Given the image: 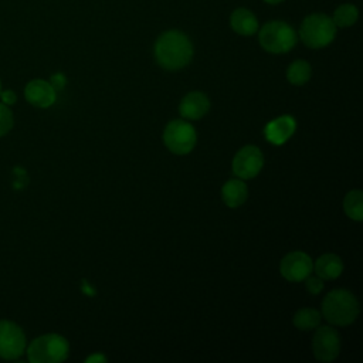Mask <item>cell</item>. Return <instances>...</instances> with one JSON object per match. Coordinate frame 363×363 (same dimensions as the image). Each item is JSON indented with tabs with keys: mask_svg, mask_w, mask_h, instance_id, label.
<instances>
[{
	"mask_svg": "<svg viewBox=\"0 0 363 363\" xmlns=\"http://www.w3.org/2000/svg\"><path fill=\"white\" fill-rule=\"evenodd\" d=\"M193 44L190 38L179 30L162 33L155 43L153 54L156 62L167 69L177 71L184 68L193 58Z\"/></svg>",
	"mask_w": 363,
	"mask_h": 363,
	"instance_id": "obj_1",
	"label": "cell"
},
{
	"mask_svg": "<svg viewBox=\"0 0 363 363\" xmlns=\"http://www.w3.org/2000/svg\"><path fill=\"white\" fill-rule=\"evenodd\" d=\"M323 318L336 326H347L359 316V302L346 289H333L322 301Z\"/></svg>",
	"mask_w": 363,
	"mask_h": 363,
	"instance_id": "obj_2",
	"label": "cell"
},
{
	"mask_svg": "<svg viewBox=\"0 0 363 363\" xmlns=\"http://www.w3.org/2000/svg\"><path fill=\"white\" fill-rule=\"evenodd\" d=\"M336 30L332 17L325 13H312L302 20L298 35L306 47L319 50L335 40Z\"/></svg>",
	"mask_w": 363,
	"mask_h": 363,
	"instance_id": "obj_3",
	"label": "cell"
},
{
	"mask_svg": "<svg viewBox=\"0 0 363 363\" xmlns=\"http://www.w3.org/2000/svg\"><path fill=\"white\" fill-rule=\"evenodd\" d=\"M259 45L271 54H284L291 51L296 41L298 34L295 28L281 20H272L258 28Z\"/></svg>",
	"mask_w": 363,
	"mask_h": 363,
	"instance_id": "obj_4",
	"label": "cell"
},
{
	"mask_svg": "<svg viewBox=\"0 0 363 363\" xmlns=\"http://www.w3.org/2000/svg\"><path fill=\"white\" fill-rule=\"evenodd\" d=\"M68 340L57 333L38 336L27 347V357L31 363H60L68 357Z\"/></svg>",
	"mask_w": 363,
	"mask_h": 363,
	"instance_id": "obj_5",
	"label": "cell"
},
{
	"mask_svg": "<svg viewBox=\"0 0 363 363\" xmlns=\"http://www.w3.org/2000/svg\"><path fill=\"white\" fill-rule=\"evenodd\" d=\"M196 129L183 119L169 122L163 130V142L174 155H187L196 146Z\"/></svg>",
	"mask_w": 363,
	"mask_h": 363,
	"instance_id": "obj_6",
	"label": "cell"
},
{
	"mask_svg": "<svg viewBox=\"0 0 363 363\" xmlns=\"http://www.w3.org/2000/svg\"><path fill=\"white\" fill-rule=\"evenodd\" d=\"M26 350V336L21 328L10 320H0V357L18 359Z\"/></svg>",
	"mask_w": 363,
	"mask_h": 363,
	"instance_id": "obj_7",
	"label": "cell"
},
{
	"mask_svg": "<svg viewBox=\"0 0 363 363\" xmlns=\"http://www.w3.org/2000/svg\"><path fill=\"white\" fill-rule=\"evenodd\" d=\"M264 166L262 152L254 146L247 145L241 147L233 159V172L238 179L248 180L255 177Z\"/></svg>",
	"mask_w": 363,
	"mask_h": 363,
	"instance_id": "obj_8",
	"label": "cell"
},
{
	"mask_svg": "<svg viewBox=\"0 0 363 363\" xmlns=\"http://www.w3.org/2000/svg\"><path fill=\"white\" fill-rule=\"evenodd\" d=\"M315 359L320 362H332L340 353V336L332 326H320L316 329L312 340Z\"/></svg>",
	"mask_w": 363,
	"mask_h": 363,
	"instance_id": "obj_9",
	"label": "cell"
},
{
	"mask_svg": "<svg viewBox=\"0 0 363 363\" xmlns=\"http://www.w3.org/2000/svg\"><path fill=\"white\" fill-rule=\"evenodd\" d=\"M313 269V262L311 257L303 251L288 252L279 264L281 275L291 282L303 281Z\"/></svg>",
	"mask_w": 363,
	"mask_h": 363,
	"instance_id": "obj_10",
	"label": "cell"
},
{
	"mask_svg": "<svg viewBox=\"0 0 363 363\" xmlns=\"http://www.w3.org/2000/svg\"><path fill=\"white\" fill-rule=\"evenodd\" d=\"M24 96L34 106L48 108L55 102L57 91L44 79H33L26 85Z\"/></svg>",
	"mask_w": 363,
	"mask_h": 363,
	"instance_id": "obj_11",
	"label": "cell"
},
{
	"mask_svg": "<svg viewBox=\"0 0 363 363\" xmlns=\"http://www.w3.org/2000/svg\"><path fill=\"white\" fill-rule=\"evenodd\" d=\"M295 129H296L295 119L289 115H285L268 122L267 126L264 128V135L267 140L271 142L272 145H282L294 135Z\"/></svg>",
	"mask_w": 363,
	"mask_h": 363,
	"instance_id": "obj_12",
	"label": "cell"
},
{
	"mask_svg": "<svg viewBox=\"0 0 363 363\" xmlns=\"http://www.w3.org/2000/svg\"><path fill=\"white\" fill-rule=\"evenodd\" d=\"M210 109L208 98L200 91H191L182 99L179 105V112L186 119H200L203 118Z\"/></svg>",
	"mask_w": 363,
	"mask_h": 363,
	"instance_id": "obj_13",
	"label": "cell"
},
{
	"mask_svg": "<svg viewBox=\"0 0 363 363\" xmlns=\"http://www.w3.org/2000/svg\"><path fill=\"white\" fill-rule=\"evenodd\" d=\"M230 26H231L233 31H235L240 35H245V37L255 34L259 28L255 14L245 7H238L231 13Z\"/></svg>",
	"mask_w": 363,
	"mask_h": 363,
	"instance_id": "obj_14",
	"label": "cell"
},
{
	"mask_svg": "<svg viewBox=\"0 0 363 363\" xmlns=\"http://www.w3.org/2000/svg\"><path fill=\"white\" fill-rule=\"evenodd\" d=\"M221 197L227 207H240L245 203L248 197V187L242 182V179H231L223 186Z\"/></svg>",
	"mask_w": 363,
	"mask_h": 363,
	"instance_id": "obj_15",
	"label": "cell"
},
{
	"mask_svg": "<svg viewBox=\"0 0 363 363\" xmlns=\"http://www.w3.org/2000/svg\"><path fill=\"white\" fill-rule=\"evenodd\" d=\"M313 269L322 279H335L342 274L343 262L336 254H323L316 259Z\"/></svg>",
	"mask_w": 363,
	"mask_h": 363,
	"instance_id": "obj_16",
	"label": "cell"
},
{
	"mask_svg": "<svg viewBox=\"0 0 363 363\" xmlns=\"http://www.w3.org/2000/svg\"><path fill=\"white\" fill-rule=\"evenodd\" d=\"M359 18V10L352 3H343L337 6L333 11L332 20L337 28H347L352 27Z\"/></svg>",
	"mask_w": 363,
	"mask_h": 363,
	"instance_id": "obj_17",
	"label": "cell"
},
{
	"mask_svg": "<svg viewBox=\"0 0 363 363\" xmlns=\"http://www.w3.org/2000/svg\"><path fill=\"white\" fill-rule=\"evenodd\" d=\"M292 323L299 330H312L320 323V312L313 308H301L295 312Z\"/></svg>",
	"mask_w": 363,
	"mask_h": 363,
	"instance_id": "obj_18",
	"label": "cell"
},
{
	"mask_svg": "<svg viewBox=\"0 0 363 363\" xmlns=\"http://www.w3.org/2000/svg\"><path fill=\"white\" fill-rule=\"evenodd\" d=\"M312 68L311 64L305 60H295L289 64L286 69V79L292 85H303L311 79Z\"/></svg>",
	"mask_w": 363,
	"mask_h": 363,
	"instance_id": "obj_19",
	"label": "cell"
},
{
	"mask_svg": "<svg viewBox=\"0 0 363 363\" xmlns=\"http://www.w3.org/2000/svg\"><path fill=\"white\" fill-rule=\"evenodd\" d=\"M343 208L349 218L354 221L363 220V193L362 190H350L343 200Z\"/></svg>",
	"mask_w": 363,
	"mask_h": 363,
	"instance_id": "obj_20",
	"label": "cell"
},
{
	"mask_svg": "<svg viewBox=\"0 0 363 363\" xmlns=\"http://www.w3.org/2000/svg\"><path fill=\"white\" fill-rule=\"evenodd\" d=\"M13 128V113L9 105L0 102V136L6 135Z\"/></svg>",
	"mask_w": 363,
	"mask_h": 363,
	"instance_id": "obj_21",
	"label": "cell"
},
{
	"mask_svg": "<svg viewBox=\"0 0 363 363\" xmlns=\"http://www.w3.org/2000/svg\"><path fill=\"white\" fill-rule=\"evenodd\" d=\"M303 281H305L306 291H308L311 295H318V294L322 292V289H323V279L319 278L318 275H316V277H312V275L309 274Z\"/></svg>",
	"mask_w": 363,
	"mask_h": 363,
	"instance_id": "obj_22",
	"label": "cell"
},
{
	"mask_svg": "<svg viewBox=\"0 0 363 363\" xmlns=\"http://www.w3.org/2000/svg\"><path fill=\"white\" fill-rule=\"evenodd\" d=\"M65 77L62 75V74H55V75H52L51 77V81H50V84L52 85V88L55 89V91H60V89H62L64 86H65Z\"/></svg>",
	"mask_w": 363,
	"mask_h": 363,
	"instance_id": "obj_23",
	"label": "cell"
},
{
	"mask_svg": "<svg viewBox=\"0 0 363 363\" xmlns=\"http://www.w3.org/2000/svg\"><path fill=\"white\" fill-rule=\"evenodd\" d=\"M0 98H1L3 104H6V105H13V104L16 102V99H17L16 94H14L11 89H7V91H1V94H0Z\"/></svg>",
	"mask_w": 363,
	"mask_h": 363,
	"instance_id": "obj_24",
	"label": "cell"
},
{
	"mask_svg": "<svg viewBox=\"0 0 363 363\" xmlns=\"http://www.w3.org/2000/svg\"><path fill=\"white\" fill-rule=\"evenodd\" d=\"M85 362H86V363H95V362L102 363V362H106V357H105L102 353H95V354H92V356L86 357V359H85Z\"/></svg>",
	"mask_w": 363,
	"mask_h": 363,
	"instance_id": "obj_25",
	"label": "cell"
},
{
	"mask_svg": "<svg viewBox=\"0 0 363 363\" xmlns=\"http://www.w3.org/2000/svg\"><path fill=\"white\" fill-rule=\"evenodd\" d=\"M82 291H84L86 295H89V296H94V294H95V291L92 289V286H89L85 281H84V284H82Z\"/></svg>",
	"mask_w": 363,
	"mask_h": 363,
	"instance_id": "obj_26",
	"label": "cell"
},
{
	"mask_svg": "<svg viewBox=\"0 0 363 363\" xmlns=\"http://www.w3.org/2000/svg\"><path fill=\"white\" fill-rule=\"evenodd\" d=\"M265 3H268V4H279V3H282L284 0H264Z\"/></svg>",
	"mask_w": 363,
	"mask_h": 363,
	"instance_id": "obj_27",
	"label": "cell"
},
{
	"mask_svg": "<svg viewBox=\"0 0 363 363\" xmlns=\"http://www.w3.org/2000/svg\"><path fill=\"white\" fill-rule=\"evenodd\" d=\"M0 94H1V82H0Z\"/></svg>",
	"mask_w": 363,
	"mask_h": 363,
	"instance_id": "obj_28",
	"label": "cell"
}]
</instances>
